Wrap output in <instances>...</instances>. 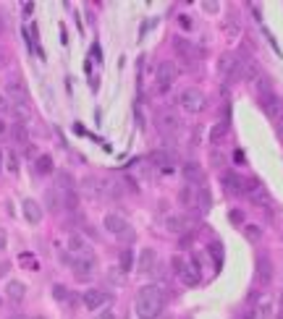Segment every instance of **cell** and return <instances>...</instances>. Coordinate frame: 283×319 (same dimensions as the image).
I'll return each instance as SVG.
<instances>
[{"mask_svg": "<svg viewBox=\"0 0 283 319\" xmlns=\"http://www.w3.org/2000/svg\"><path fill=\"white\" fill-rule=\"evenodd\" d=\"M163 309V293L158 285H144L137 295V314L139 319H158Z\"/></svg>", "mask_w": 283, "mask_h": 319, "instance_id": "obj_1", "label": "cell"}, {"mask_svg": "<svg viewBox=\"0 0 283 319\" xmlns=\"http://www.w3.org/2000/svg\"><path fill=\"white\" fill-rule=\"evenodd\" d=\"M173 269L186 285H197L200 283V267L197 259H184V257H173Z\"/></svg>", "mask_w": 283, "mask_h": 319, "instance_id": "obj_2", "label": "cell"}, {"mask_svg": "<svg viewBox=\"0 0 283 319\" xmlns=\"http://www.w3.org/2000/svg\"><path fill=\"white\" fill-rule=\"evenodd\" d=\"M179 105L184 107V112H202L205 110V95L200 92V89H184V92L179 95Z\"/></svg>", "mask_w": 283, "mask_h": 319, "instance_id": "obj_3", "label": "cell"}, {"mask_svg": "<svg viewBox=\"0 0 283 319\" xmlns=\"http://www.w3.org/2000/svg\"><path fill=\"white\" fill-rule=\"evenodd\" d=\"M242 65H244V60L236 58L233 53L221 55V74L226 76V81H238L242 79Z\"/></svg>", "mask_w": 283, "mask_h": 319, "instance_id": "obj_4", "label": "cell"}, {"mask_svg": "<svg viewBox=\"0 0 283 319\" xmlns=\"http://www.w3.org/2000/svg\"><path fill=\"white\" fill-rule=\"evenodd\" d=\"M158 126H160V131H163L165 136H176V133L184 128L181 116H179L176 110H163L160 116H158Z\"/></svg>", "mask_w": 283, "mask_h": 319, "instance_id": "obj_5", "label": "cell"}, {"mask_svg": "<svg viewBox=\"0 0 283 319\" xmlns=\"http://www.w3.org/2000/svg\"><path fill=\"white\" fill-rule=\"evenodd\" d=\"M176 76H179V71H176V65H173L170 60H163L158 65V89H160V95H165L168 89L173 86Z\"/></svg>", "mask_w": 283, "mask_h": 319, "instance_id": "obj_6", "label": "cell"}, {"mask_svg": "<svg viewBox=\"0 0 283 319\" xmlns=\"http://www.w3.org/2000/svg\"><path fill=\"white\" fill-rule=\"evenodd\" d=\"M71 269H74V275H76L79 280H90V278L95 275V254L76 257L74 264H71Z\"/></svg>", "mask_w": 283, "mask_h": 319, "instance_id": "obj_7", "label": "cell"}, {"mask_svg": "<svg viewBox=\"0 0 283 319\" xmlns=\"http://www.w3.org/2000/svg\"><path fill=\"white\" fill-rule=\"evenodd\" d=\"M6 95L13 100V105H29V92H27V86L21 84L18 79H11L6 84Z\"/></svg>", "mask_w": 283, "mask_h": 319, "instance_id": "obj_8", "label": "cell"}, {"mask_svg": "<svg viewBox=\"0 0 283 319\" xmlns=\"http://www.w3.org/2000/svg\"><path fill=\"white\" fill-rule=\"evenodd\" d=\"M81 301H84V306L90 309V311H100L102 306H107V301H111V295L107 293H102V290H86L84 295H81Z\"/></svg>", "mask_w": 283, "mask_h": 319, "instance_id": "obj_9", "label": "cell"}, {"mask_svg": "<svg viewBox=\"0 0 283 319\" xmlns=\"http://www.w3.org/2000/svg\"><path fill=\"white\" fill-rule=\"evenodd\" d=\"M152 163L158 165L160 173H173V168H176V157H173V149H158V152H152Z\"/></svg>", "mask_w": 283, "mask_h": 319, "instance_id": "obj_10", "label": "cell"}, {"mask_svg": "<svg viewBox=\"0 0 283 319\" xmlns=\"http://www.w3.org/2000/svg\"><path fill=\"white\" fill-rule=\"evenodd\" d=\"M221 186L228 191V194H244V178L238 175V173H233V170H226L223 175H221Z\"/></svg>", "mask_w": 283, "mask_h": 319, "instance_id": "obj_11", "label": "cell"}, {"mask_svg": "<svg viewBox=\"0 0 283 319\" xmlns=\"http://www.w3.org/2000/svg\"><path fill=\"white\" fill-rule=\"evenodd\" d=\"M259 102H263V110L268 112V118H273V121H278L280 116H283V102H280V97L278 95H263L259 97Z\"/></svg>", "mask_w": 283, "mask_h": 319, "instance_id": "obj_12", "label": "cell"}, {"mask_svg": "<svg viewBox=\"0 0 283 319\" xmlns=\"http://www.w3.org/2000/svg\"><path fill=\"white\" fill-rule=\"evenodd\" d=\"M81 194H84L86 199H100V196H105L102 180H97L95 175H86V178H81Z\"/></svg>", "mask_w": 283, "mask_h": 319, "instance_id": "obj_13", "label": "cell"}, {"mask_svg": "<svg viewBox=\"0 0 283 319\" xmlns=\"http://www.w3.org/2000/svg\"><path fill=\"white\" fill-rule=\"evenodd\" d=\"M270 280H273V262L265 254H259L257 257V283L259 285H268Z\"/></svg>", "mask_w": 283, "mask_h": 319, "instance_id": "obj_14", "label": "cell"}, {"mask_svg": "<svg viewBox=\"0 0 283 319\" xmlns=\"http://www.w3.org/2000/svg\"><path fill=\"white\" fill-rule=\"evenodd\" d=\"M69 252H74L76 257H84V254H92V248H90V243L84 241L81 233H71L69 236Z\"/></svg>", "mask_w": 283, "mask_h": 319, "instance_id": "obj_15", "label": "cell"}, {"mask_svg": "<svg viewBox=\"0 0 283 319\" xmlns=\"http://www.w3.org/2000/svg\"><path fill=\"white\" fill-rule=\"evenodd\" d=\"M155 262H158V254H155V248H142V254H139V272H144V275H149L152 269H155Z\"/></svg>", "mask_w": 283, "mask_h": 319, "instance_id": "obj_16", "label": "cell"}, {"mask_svg": "<svg viewBox=\"0 0 283 319\" xmlns=\"http://www.w3.org/2000/svg\"><path fill=\"white\" fill-rule=\"evenodd\" d=\"M173 48H176V53L186 60V63H191L194 58H197V50H194V44L189 42V39H181V37H176L173 39Z\"/></svg>", "mask_w": 283, "mask_h": 319, "instance_id": "obj_17", "label": "cell"}, {"mask_svg": "<svg viewBox=\"0 0 283 319\" xmlns=\"http://www.w3.org/2000/svg\"><path fill=\"white\" fill-rule=\"evenodd\" d=\"M128 227V222L118 215V212H111V215H105V231H111V233H116V236H121L123 231Z\"/></svg>", "mask_w": 283, "mask_h": 319, "instance_id": "obj_18", "label": "cell"}, {"mask_svg": "<svg viewBox=\"0 0 283 319\" xmlns=\"http://www.w3.org/2000/svg\"><path fill=\"white\" fill-rule=\"evenodd\" d=\"M189 225H191V217H184V215H168L165 217V227L170 233H184Z\"/></svg>", "mask_w": 283, "mask_h": 319, "instance_id": "obj_19", "label": "cell"}, {"mask_svg": "<svg viewBox=\"0 0 283 319\" xmlns=\"http://www.w3.org/2000/svg\"><path fill=\"white\" fill-rule=\"evenodd\" d=\"M259 76H263V68H259V63H257V60H244V65H242V79H244L247 84H254Z\"/></svg>", "mask_w": 283, "mask_h": 319, "instance_id": "obj_20", "label": "cell"}, {"mask_svg": "<svg viewBox=\"0 0 283 319\" xmlns=\"http://www.w3.org/2000/svg\"><path fill=\"white\" fill-rule=\"evenodd\" d=\"M254 314L259 319H270L273 316V299L270 295H259V299L254 301Z\"/></svg>", "mask_w": 283, "mask_h": 319, "instance_id": "obj_21", "label": "cell"}, {"mask_svg": "<svg viewBox=\"0 0 283 319\" xmlns=\"http://www.w3.org/2000/svg\"><path fill=\"white\" fill-rule=\"evenodd\" d=\"M21 207H24V217H27L32 225H37V222L42 220V207H39L34 199H24V204H21Z\"/></svg>", "mask_w": 283, "mask_h": 319, "instance_id": "obj_22", "label": "cell"}, {"mask_svg": "<svg viewBox=\"0 0 283 319\" xmlns=\"http://www.w3.org/2000/svg\"><path fill=\"white\" fill-rule=\"evenodd\" d=\"M184 178L189 180V184H200L202 180V165L200 163H184Z\"/></svg>", "mask_w": 283, "mask_h": 319, "instance_id": "obj_23", "label": "cell"}, {"mask_svg": "<svg viewBox=\"0 0 283 319\" xmlns=\"http://www.w3.org/2000/svg\"><path fill=\"white\" fill-rule=\"evenodd\" d=\"M45 204H48V210H50V212H58V210L63 207V196H60V191H58V189H48V194H45Z\"/></svg>", "mask_w": 283, "mask_h": 319, "instance_id": "obj_24", "label": "cell"}, {"mask_svg": "<svg viewBox=\"0 0 283 319\" xmlns=\"http://www.w3.org/2000/svg\"><path fill=\"white\" fill-rule=\"evenodd\" d=\"M102 189H105V196H111V199H121L123 196V189H121V184H118L116 178L102 180Z\"/></svg>", "mask_w": 283, "mask_h": 319, "instance_id": "obj_25", "label": "cell"}, {"mask_svg": "<svg viewBox=\"0 0 283 319\" xmlns=\"http://www.w3.org/2000/svg\"><path fill=\"white\" fill-rule=\"evenodd\" d=\"M6 293H8V299H11V301H21V299H24V293H27V288H24V283L11 280L8 288H6Z\"/></svg>", "mask_w": 283, "mask_h": 319, "instance_id": "obj_26", "label": "cell"}, {"mask_svg": "<svg viewBox=\"0 0 283 319\" xmlns=\"http://www.w3.org/2000/svg\"><path fill=\"white\" fill-rule=\"evenodd\" d=\"M226 133H228V123H226V121H221V123H215V126L210 128V142H212V144H217V142H223V139H226Z\"/></svg>", "mask_w": 283, "mask_h": 319, "instance_id": "obj_27", "label": "cell"}, {"mask_svg": "<svg viewBox=\"0 0 283 319\" xmlns=\"http://www.w3.org/2000/svg\"><path fill=\"white\" fill-rule=\"evenodd\" d=\"M179 201L184 204L186 210H191L194 204H197V194H194V189H191V186H184V189L179 191Z\"/></svg>", "mask_w": 283, "mask_h": 319, "instance_id": "obj_28", "label": "cell"}, {"mask_svg": "<svg viewBox=\"0 0 283 319\" xmlns=\"http://www.w3.org/2000/svg\"><path fill=\"white\" fill-rule=\"evenodd\" d=\"M58 191H76V184H74V178L71 173H58Z\"/></svg>", "mask_w": 283, "mask_h": 319, "instance_id": "obj_29", "label": "cell"}, {"mask_svg": "<svg viewBox=\"0 0 283 319\" xmlns=\"http://www.w3.org/2000/svg\"><path fill=\"white\" fill-rule=\"evenodd\" d=\"M11 136H13V142H18V144H27V142H29V133H27V126H24V123H13Z\"/></svg>", "mask_w": 283, "mask_h": 319, "instance_id": "obj_30", "label": "cell"}, {"mask_svg": "<svg viewBox=\"0 0 283 319\" xmlns=\"http://www.w3.org/2000/svg\"><path fill=\"white\" fill-rule=\"evenodd\" d=\"M37 173H39V175L53 173V157H50V154H39V157H37Z\"/></svg>", "mask_w": 283, "mask_h": 319, "instance_id": "obj_31", "label": "cell"}, {"mask_svg": "<svg viewBox=\"0 0 283 319\" xmlns=\"http://www.w3.org/2000/svg\"><path fill=\"white\" fill-rule=\"evenodd\" d=\"M132 264H134V252H132V248H123L121 257H118V267H121V272H128V269H132Z\"/></svg>", "mask_w": 283, "mask_h": 319, "instance_id": "obj_32", "label": "cell"}, {"mask_svg": "<svg viewBox=\"0 0 283 319\" xmlns=\"http://www.w3.org/2000/svg\"><path fill=\"white\" fill-rule=\"evenodd\" d=\"M244 236L252 243H259V241H263V227H259V225H244Z\"/></svg>", "mask_w": 283, "mask_h": 319, "instance_id": "obj_33", "label": "cell"}, {"mask_svg": "<svg viewBox=\"0 0 283 319\" xmlns=\"http://www.w3.org/2000/svg\"><path fill=\"white\" fill-rule=\"evenodd\" d=\"M254 89L259 92V97H263V95H270V79L263 74V76H259V79L254 81Z\"/></svg>", "mask_w": 283, "mask_h": 319, "instance_id": "obj_34", "label": "cell"}, {"mask_svg": "<svg viewBox=\"0 0 283 319\" xmlns=\"http://www.w3.org/2000/svg\"><path fill=\"white\" fill-rule=\"evenodd\" d=\"M11 112L18 118V123H24V121L29 118V105H13V107H11Z\"/></svg>", "mask_w": 283, "mask_h": 319, "instance_id": "obj_35", "label": "cell"}, {"mask_svg": "<svg viewBox=\"0 0 283 319\" xmlns=\"http://www.w3.org/2000/svg\"><path fill=\"white\" fill-rule=\"evenodd\" d=\"M6 168H8V173H18V157H16V152H6Z\"/></svg>", "mask_w": 283, "mask_h": 319, "instance_id": "obj_36", "label": "cell"}, {"mask_svg": "<svg viewBox=\"0 0 283 319\" xmlns=\"http://www.w3.org/2000/svg\"><path fill=\"white\" fill-rule=\"evenodd\" d=\"M53 295H55V301H66V299H69L66 285H55V288H53Z\"/></svg>", "mask_w": 283, "mask_h": 319, "instance_id": "obj_37", "label": "cell"}, {"mask_svg": "<svg viewBox=\"0 0 283 319\" xmlns=\"http://www.w3.org/2000/svg\"><path fill=\"white\" fill-rule=\"evenodd\" d=\"M200 207H202L205 212L210 210V191H207V189H202V191H200Z\"/></svg>", "mask_w": 283, "mask_h": 319, "instance_id": "obj_38", "label": "cell"}, {"mask_svg": "<svg viewBox=\"0 0 283 319\" xmlns=\"http://www.w3.org/2000/svg\"><path fill=\"white\" fill-rule=\"evenodd\" d=\"M11 107H13V105L8 102V97L0 95V112H11Z\"/></svg>", "mask_w": 283, "mask_h": 319, "instance_id": "obj_39", "label": "cell"}, {"mask_svg": "<svg viewBox=\"0 0 283 319\" xmlns=\"http://www.w3.org/2000/svg\"><path fill=\"white\" fill-rule=\"evenodd\" d=\"M210 160H212V165H215V168H217V165H223V154H221V152H212Z\"/></svg>", "mask_w": 283, "mask_h": 319, "instance_id": "obj_40", "label": "cell"}, {"mask_svg": "<svg viewBox=\"0 0 283 319\" xmlns=\"http://www.w3.org/2000/svg\"><path fill=\"white\" fill-rule=\"evenodd\" d=\"M179 24H181L184 29H191V18H189V16H181V18H179Z\"/></svg>", "mask_w": 283, "mask_h": 319, "instance_id": "obj_41", "label": "cell"}, {"mask_svg": "<svg viewBox=\"0 0 283 319\" xmlns=\"http://www.w3.org/2000/svg\"><path fill=\"white\" fill-rule=\"evenodd\" d=\"M100 319H116V314H113L111 309H102V311H100Z\"/></svg>", "mask_w": 283, "mask_h": 319, "instance_id": "obj_42", "label": "cell"}, {"mask_svg": "<svg viewBox=\"0 0 283 319\" xmlns=\"http://www.w3.org/2000/svg\"><path fill=\"white\" fill-rule=\"evenodd\" d=\"M6 243H8V238H6V231H3V227H0V252H3V248H6Z\"/></svg>", "mask_w": 283, "mask_h": 319, "instance_id": "obj_43", "label": "cell"}, {"mask_svg": "<svg viewBox=\"0 0 283 319\" xmlns=\"http://www.w3.org/2000/svg\"><path fill=\"white\" fill-rule=\"evenodd\" d=\"M8 269H11V264H8V262L0 264V278H6V275H8Z\"/></svg>", "mask_w": 283, "mask_h": 319, "instance_id": "obj_44", "label": "cell"}, {"mask_svg": "<svg viewBox=\"0 0 283 319\" xmlns=\"http://www.w3.org/2000/svg\"><path fill=\"white\" fill-rule=\"evenodd\" d=\"M231 222H242V212H238V210L231 212Z\"/></svg>", "mask_w": 283, "mask_h": 319, "instance_id": "obj_45", "label": "cell"}, {"mask_svg": "<svg viewBox=\"0 0 283 319\" xmlns=\"http://www.w3.org/2000/svg\"><path fill=\"white\" fill-rule=\"evenodd\" d=\"M111 283H121V278H118V269H111Z\"/></svg>", "mask_w": 283, "mask_h": 319, "instance_id": "obj_46", "label": "cell"}, {"mask_svg": "<svg viewBox=\"0 0 283 319\" xmlns=\"http://www.w3.org/2000/svg\"><path fill=\"white\" fill-rule=\"evenodd\" d=\"M3 131H6V123H3V121H0V133H3Z\"/></svg>", "mask_w": 283, "mask_h": 319, "instance_id": "obj_47", "label": "cell"}, {"mask_svg": "<svg viewBox=\"0 0 283 319\" xmlns=\"http://www.w3.org/2000/svg\"><path fill=\"white\" fill-rule=\"evenodd\" d=\"M0 34H3V21H0Z\"/></svg>", "mask_w": 283, "mask_h": 319, "instance_id": "obj_48", "label": "cell"}, {"mask_svg": "<svg viewBox=\"0 0 283 319\" xmlns=\"http://www.w3.org/2000/svg\"><path fill=\"white\" fill-rule=\"evenodd\" d=\"M32 319H48V316H32Z\"/></svg>", "mask_w": 283, "mask_h": 319, "instance_id": "obj_49", "label": "cell"}, {"mask_svg": "<svg viewBox=\"0 0 283 319\" xmlns=\"http://www.w3.org/2000/svg\"><path fill=\"white\" fill-rule=\"evenodd\" d=\"M13 319H21V316H13Z\"/></svg>", "mask_w": 283, "mask_h": 319, "instance_id": "obj_50", "label": "cell"}]
</instances>
